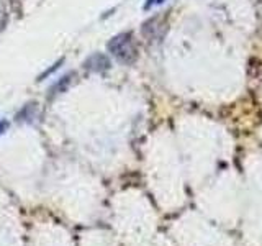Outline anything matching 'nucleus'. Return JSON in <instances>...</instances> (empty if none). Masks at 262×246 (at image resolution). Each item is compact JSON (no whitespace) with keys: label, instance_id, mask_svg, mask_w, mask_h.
Returning a JSON list of instances; mask_svg holds the SVG:
<instances>
[{"label":"nucleus","instance_id":"4","mask_svg":"<svg viewBox=\"0 0 262 246\" xmlns=\"http://www.w3.org/2000/svg\"><path fill=\"white\" fill-rule=\"evenodd\" d=\"M62 63H64V59H61V61H57L56 64H53V68H51V69H46V71H45V72L41 74V76L38 77V80H45V79H46L48 76H51V74H53V72H54V71H56L57 68H59V66H61Z\"/></svg>","mask_w":262,"mask_h":246},{"label":"nucleus","instance_id":"6","mask_svg":"<svg viewBox=\"0 0 262 246\" xmlns=\"http://www.w3.org/2000/svg\"><path fill=\"white\" fill-rule=\"evenodd\" d=\"M5 128V125H4V123H2V125H0V133H2V130Z\"/></svg>","mask_w":262,"mask_h":246},{"label":"nucleus","instance_id":"5","mask_svg":"<svg viewBox=\"0 0 262 246\" xmlns=\"http://www.w3.org/2000/svg\"><path fill=\"white\" fill-rule=\"evenodd\" d=\"M154 4H159V0H147L146 5H144V8L147 10V8H151V5H154Z\"/></svg>","mask_w":262,"mask_h":246},{"label":"nucleus","instance_id":"2","mask_svg":"<svg viewBox=\"0 0 262 246\" xmlns=\"http://www.w3.org/2000/svg\"><path fill=\"white\" fill-rule=\"evenodd\" d=\"M84 68L90 72H105L112 68V61H110V57L103 53H94L85 59Z\"/></svg>","mask_w":262,"mask_h":246},{"label":"nucleus","instance_id":"1","mask_svg":"<svg viewBox=\"0 0 262 246\" xmlns=\"http://www.w3.org/2000/svg\"><path fill=\"white\" fill-rule=\"evenodd\" d=\"M108 51L117 57V59L123 64H133L138 57V49L135 45V38L133 35L128 31V33H120V35L113 36L108 45Z\"/></svg>","mask_w":262,"mask_h":246},{"label":"nucleus","instance_id":"3","mask_svg":"<svg viewBox=\"0 0 262 246\" xmlns=\"http://www.w3.org/2000/svg\"><path fill=\"white\" fill-rule=\"evenodd\" d=\"M71 77H72V74H68V76H64L61 80H57L56 84L51 87V94H61V92H66L68 90V87L71 86Z\"/></svg>","mask_w":262,"mask_h":246}]
</instances>
